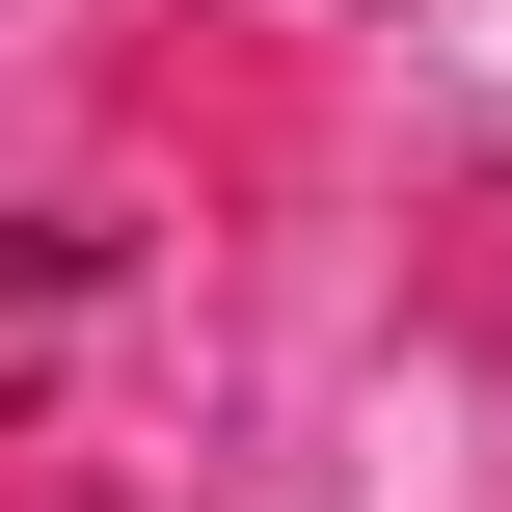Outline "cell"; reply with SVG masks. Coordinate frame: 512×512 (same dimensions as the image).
Masks as SVG:
<instances>
[]
</instances>
